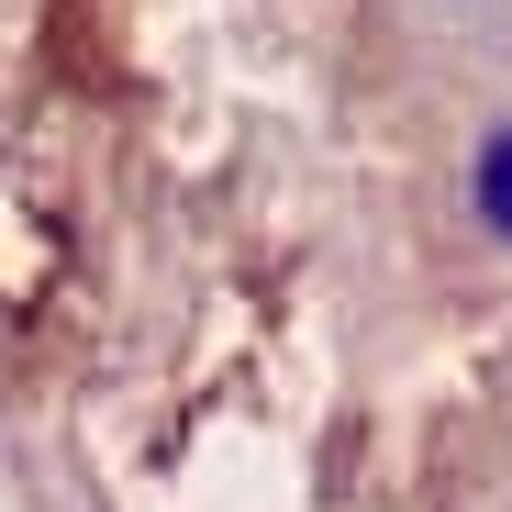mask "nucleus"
Wrapping results in <instances>:
<instances>
[{
  "label": "nucleus",
  "instance_id": "obj_1",
  "mask_svg": "<svg viewBox=\"0 0 512 512\" xmlns=\"http://www.w3.org/2000/svg\"><path fill=\"white\" fill-rule=\"evenodd\" d=\"M468 212H479L490 245H512V123H490L479 156H468Z\"/></svg>",
  "mask_w": 512,
  "mask_h": 512
}]
</instances>
